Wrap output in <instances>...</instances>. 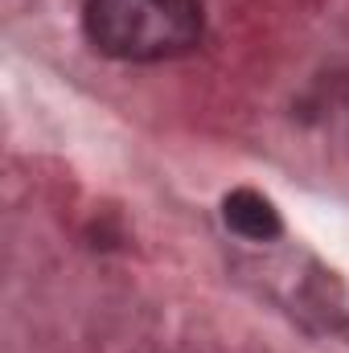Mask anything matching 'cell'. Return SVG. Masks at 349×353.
<instances>
[{
	"label": "cell",
	"instance_id": "6da1fadb",
	"mask_svg": "<svg viewBox=\"0 0 349 353\" xmlns=\"http://www.w3.org/2000/svg\"><path fill=\"white\" fill-rule=\"evenodd\" d=\"M87 41L115 62H169L201 41V0H87Z\"/></svg>",
	"mask_w": 349,
	"mask_h": 353
},
{
	"label": "cell",
	"instance_id": "7a4b0ae2",
	"mask_svg": "<svg viewBox=\"0 0 349 353\" xmlns=\"http://www.w3.org/2000/svg\"><path fill=\"white\" fill-rule=\"evenodd\" d=\"M222 222L239 239H251V243H271L283 230V218L271 205V197H263L259 189H247V185L243 189H230L222 197Z\"/></svg>",
	"mask_w": 349,
	"mask_h": 353
}]
</instances>
